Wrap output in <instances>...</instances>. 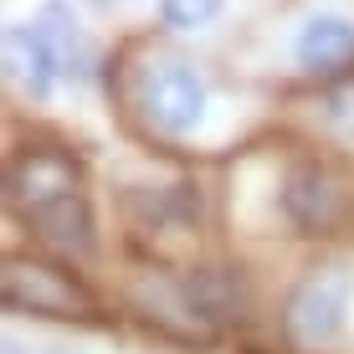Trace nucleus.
<instances>
[{
    "label": "nucleus",
    "instance_id": "obj_1",
    "mask_svg": "<svg viewBox=\"0 0 354 354\" xmlns=\"http://www.w3.org/2000/svg\"><path fill=\"white\" fill-rule=\"evenodd\" d=\"M6 205L41 247L67 262H88L97 252L93 185L88 165L62 144H21L6 160Z\"/></svg>",
    "mask_w": 354,
    "mask_h": 354
},
{
    "label": "nucleus",
    "instance_id": "obj_2",
    "mask_svg": "<svg viewBox=\"0 0 354 354\" xmlns=\"http://www.w3.org/2000/svg\"><path fill=\"white\" fill-rule=\"evenodd\" d=\"M0 303L16 319H52V324H93L103 313L97 292L62 257L41 252H6L0 262Z\"/></svg>",
    "mask_w": 354,
    "mask_h": 354
},
{
    "label": "nucleus",
    "instance_id": "obj_3",
    "mask_svg": "<svg viewBox=\"0 0 354 354\" xmlns=\"http://www.w3.org/2000/svg\"><path fill=\"white\" fill-rule=\"evenodd\" d=\"M133 108L160 139H190L211 113V82L185 57H154L133 77Z\"/></svg>",
    "mask_w": 354,
    "mask_h": 354
},
{
    "label": "nucleus",
    "instance_id": "obj_4",
    "mask_svg": "<svg viewBox=\"0 0 354 354\" xmlns=\"http://www.w3.org/2000/svg\"><path fill=\"white\" fill-rule=\"evenodd\" d=\"M277 205H283L288 226L303 236H334L354 221V185L339 165L328 160H292L283 169V185H277Z\"/></svg>",
    "mask_w": 354,
    "mask_h": 354
},
{
    "label": "nucleus",
    "instance_id": "obj_5",
    "mask_svg": "<svg viewBox=\"0 0 354 354\" xmlns=\"http://www.w3.org/2000/svg\"><path fill=\"white\" fill-rule=\"evenodd\" d=\"M349 303H354V277L339 262H313L308 272L292 283L283 303V324L292 334V344L303 349H324L349 328Z\"/></svg>",
    "mask_w": 354,
    "mask_h": 354
},
{
    "label": "nucleus",
    "instance_id": "obj_6",
    "mask_svg": "<svg viewBox=\"0 0 354 354\" xmlns=\"http://www.w3.org/2000/svg\"><path fill=\"white\" fill-rule=\"evenodd\" d=\"M292 62L303 77L334 82L354 67V16L344 10H313L292 36Z\"/></svg>",
    "mask_w": 354,
    "mask_h": 354
},
{
    "label": "nucleus",
    "instance_id": "obj_7",
    "mask_svg": "<svg viewBox=\"0 0 354 354\" xmlns=\"http://www.w3.org/2000/svg\"><path fill=\"white\" fill-rule=\"evenodd\" d=\"M0 62H6V82L16 88L26 103H41L57 88V57L46 46V36L36 31V21H10L6 41H0Z\"/></svg>",
    "mask_w": 354,
    "mask_h": 354
},
{
    "label": "nucleus",
    "instance_id": "obj_8",
    "mask_svg": "<svg viewBox=\"0 0 354 354\" xmlns=\"http://www.w3.org/2000/svg\"><path fill=\"white\" fill-rule=\"evenodd\" d=\"M31 21H36V31L46 36V46H52V57H57V72H62L67 82H93V77H97L103 57H97L88 26L72 16L67 0H46Z\"/></svg>",
    "mask_w": 354,
    "mask_h": 354
},
{
    "label": "nucleus",
    "instance_id": "obj_9",
    "mask_svg": "<svg viewBox=\"0 0 354 354\" xmlns=\"http://www.w3.org/2000/svg\"><path fill=\"white\" fill-rule=\"evenodd\" d=\"M226 0H160V26L175 31V36H190V31H205L211 21H221Z\"/></svg>",
    "mask_w": 354,
    "mask_h": 354
},
{
    "label": "nucleus",
    "instance_id": "obj_10",
    "mask_svg": "<svg viewBox=\"0 0 354 354\" xmlns=\"http://www.w3.org/2000/svg\"><path fill=\"white\" fill-rule=\"evenodd\" d=\"M93 6H103V10H108V6H118V0H93Z\"/></svg>",
    "mask_w": 354,
    "mask_h": 354
},
{
    "label": "nucleus",
    "instance_id": "obj_11",
    "mask_svg": "<svg viewBox=\"0 0 354 354\" xmlns=\"http://www.w3.org/2000/svg\"><path fill=\"white\" fill-rule=\"evenodd\" d=\"M236 354H267V349H236Z\"/></svg>",
    "mask_w": 354,
    "mask_h": 354
},
{
    "label": "nucleus",
    "instance_id": "obj_12",
    "mask_svg": "<svg viewBox=\"0 0 354 354\" xmlns=\"http://www.w3.org/2000/svg\"><path fill=\"white\" fill-rule=\"evenodd\" d=\"M6 354H16V344H10V349H6Z\"/></svg>",
    "mask_w": 354,
    "mask_h": 354
}]
</instances>
